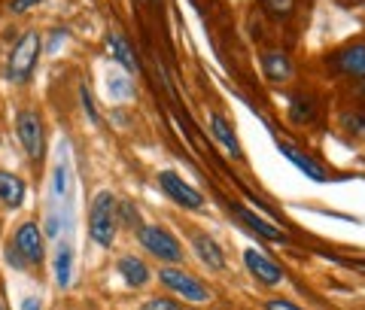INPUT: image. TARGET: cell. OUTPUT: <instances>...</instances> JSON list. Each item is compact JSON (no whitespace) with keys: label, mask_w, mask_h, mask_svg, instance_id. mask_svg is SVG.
<instances>
[{"label":"cell","mask_w":365,"mask_h":310,"mask_svg":"<svg viewBox=\"0 0 365 310\" xmlns=\"http://www.w3.org/2000/svg\"><path fill=\"white\" fill-rule=\"evenodd\" d=\"M277 149H280V155L287 158V162H292L295 167H299L307 180H314V182H326V180H329L326 170L319 167L311 155H304L302 149H295V146H289V143H277Z\"/></svg>","instance_id":"cell-10"},{"label":"cell","mask_w":365,"mask_h":310,"mask_svg":"<svg viewBox=\"0 0 365 310\" xmlns=\"http://www.w3.org/2000/svg\"><path fill=\"white\" fill-rule=\"evenodd\" d=\"M119 228V204L110 192H98V198L91 201L88 210V234L101 247H113Z\"/></svg>","instance_id":"cell-1"},{"label":"cell","mask_w":365,"mask_h":310,"mask_svg":"<svg viewBox=\"0 0 365 310\" xmlns=\"http://www.w3.org/2000/svg\"><path fill=\"white\" fill-rule=\"evenodd\" d=\"M262 71H265V76L271 83H283V79L292 73V67H289V58L283 52H265L262 55Z\"/></svg>","instance_id":"cell-17"},{"label":"cell","mask_w":365,"mask_h":310,"mask_svg":"<svg viewBox=\"0 0 365 310\" xmlns=\"http://www.w3.org/2000/svg\"><path fill=\"white\" fill-rule=\"evenodd\" d=\"M107 52H110V58H116L125 71H140V61H137V52L131 49V43L122 37L119 31H110L107 33Z\"/></svg>","instance_id":"cell-11"},{"label":"cell","mask_w":365,"mask_h":310,"mask_svg":"<svg viewBox=\"0 0 365 310\" xmlns=\"http://www.w3.org/2000/svg\"><path fill=\"white\" fill-rule=\"evenodd\" d=\"M235 213H237V219H241L244 225H250V232H256L259 237H265V240H271V244H287V234L280 232V228H274L271 222H265V219H259L256 213H250V210H244V207H235Z\"/></svg>","instance_id":"cell-12"},{"label":"cell","mask_w":365,"mask_h":310,"mask_svg":"<svg viewBox=\"0 0 365 310\" xmlns=\"http://www.w3.org/2000/svg\"><path fill=\"white\" fill-rule=\"evenodd\" d=\"M0 201L6 207H19L25 201V182L16 174H9V170H0Z\"/></svg>","instance_id":"cell-16"},{"label":"cell","mask_w":365,"mask_h":310,"mask_svg":"<svg viewBox=\"0 0 365 310\" xmlns=\"http://www.w3.org/2000/svg\"><path fill=\"white\" fill-rule=\"evenodd\" d=\"M210 128H213V137L220 140L228 153H232V158H244L241 153V143H237V134L232 128V122H228L225 116H220V113H213V119H210Z\"/></svg>","instance_id":"cell-14"},{"label":"cell","mask_w":365,"mask_h":310,"mask_svg":"<svg viewBox=\"0 0 365 310\" xmlns=\"http://www.w3.org/2000/svg\"><path fill=\"white\" fill-rule=\"evenodd\" d=\"M265 310H304V307L287 301V298H268V301H265Z\"/></svg>","instance_id":"cell-24"},{"label":"cell","mask_w":365,"mask_h":310,"mask_svg":"<svg viewBox=\"0 0 365 310\" xmlns=\"http://www.w3.org/2000/svg\"><path fill=\"white\" fill-rule=\"evenodd\" d=\"M332 64H335V71L347 76H365V43L344 46L341 52L332 55Z\"/></svg>","instance_id":"cell-9"},{"label":"cell","mask_w":365,"mask_h":310,"mask_svg":"<svg viewBox=\"0 0 365 310\" xmlns=\"http://www.w3.org/2000/svg\"><path fill=\"white\" fill-rule=\"evenodd\" d=\"M16 249L28 265H40L43 262V237H40L37 222H25L16 232Z\"/></svg>","instance_id":"cell-7"},{"label":"cell","mask_w":365,"mask_h":310,"mask_svg":"<svg viewBox=\"0 0 365 310\" xmlns=\"http://www.w3.org/2000/svg\"><path fill=\"white\" fill-rule=\"evenodd\" d=\"M40 0H9V9L13 13H25V9H31V6H37Z\"/></svg>","instance_id":"cell-25"},{"label":"cell","mask_w":365,"mask_h":310,"mask_svg":"<svg viewBox=\"0 0 365 310\" xmlns=\"http://www.w3.org/2000/svg\"><path fill=\"white\" fill-rule=\"evenodd\" d=\"M314 98H302L295 95L292 98V122H311L314 119Z\"/></svg>","instance_id":"cell-19"},{"label":"cell","mask_w":365,"mask_h":310,"mask_svg":"<svg viewBox=\"0 0 365 310\" xmlns=\"http://www.w3.org/2000/svg\"><path fill=\"white\" fill-rule=\"evenodd\" d=\"M143 310H182L177 301H170V298H150V301L143 304Z\"/></svg>","instance_id":"cell-22"},{"label":"cell","mask_w":365,"mask_h":310,"mask_svg":"<svg viewBox=\"0 0 365 310\" xmlns=\"http://www.w3.org/2000/svg\"><path fill=\"white\" fill-rule=\"evenodd\" d=\"M359 91H362V95H365V83H362V86H359Z\"/></svg>","instance_id":"cell-29"},{"label":"cell","mask_w":365,"mask_h":310,"mask_svg":"<svg viewBox=\"0 0 365 310\" xmlns=\"http://www.w3.org/2000/svg\"><path fill=\"white\" fill-rule=\"evenodd\" d=\"M119 210H122V222H125V225H131V228H134L137 222H140V213H137V207H134L131 201H122V204H119Z\"/></svg>","instance_id":"cell-21"},{"label":"cell","mask_w":365,"mask_h":310,"mask_svg":"<svg viewBox=\"0 0 365 310\" xmlns=\"http://www.w3.org/2000/svg\"><path fill=\"white\" fill-rule=\"evenodd\" d=\"M119 274L125 277V283L134 286V289H140V286L150 283V268H146L140 259H134V256L119 259Z\"/></svg>","instance_id":"cell-15"},{"label":"cell","mask_w":365,"mask_h":310,"mask_svg":"<svg viewBox=\"0 0 365 310\" xmlns=\"http://www.w3.org/2000/svg\"><path fill=\"white\" fill-rule=\"evenodd\" d=\"M107 95L116 98V100L131 98V95H134V86H131L125 76H110V79H107Z\"/></svg>","instance_id":"cell-20"},{"label":"cell","mask_w":365,"mask_h":310,"mask_svg":"<svg viewBox=\"0 0 365 310\" xmlns=\"http://www.w3.org/2000/svg\"><path fill=\"white\" fill-rule=\"evenodd\" d=\"M25 310H40V304L34 301V298H28V301H25Z\"/></svg>","instance_id":"cell-28"},{"label":"cell","mask_w":365,"mask_h":310,"mask_svg":"<svg viewBox=\"0 0 365 310\" xmlns=\"http://www.w3.org/2000/svg\"><path fill=\"white\" fill-rule=\"evenodd\" d=\"M158 182H162L165 195L174 204L186 207V210H201V207H204V195L195 186H189V182L182 180L180 174H174V170H162V174H158Z\"/></svg>","instance_id":"cell-5"},{"label":"cell","mask_w":365,"mask_h":310,"mask_svg":"<svg viewBox=\"0 0 365 310\" xmlns=\"http://www.w3.org/2000/svg\"><path fill=\"white\" fill-rule=\"evenodd\" d=\"M344 125L350 131H365V116H344Z\"/></svg>","instance_id":"cell-26"},{"label":"cell","mask_w":365,"mask_h":310,"mask_svg":"<svg viewBox=\"0 0 365 310\" xmlns=\"http://www.w3.org/2000/svg\"><path fill=\"white\" fill-rule=\"evenodd\" d=\"M16 128H19V140H21V146H25V153L31 158H40L43 155V122H40L37 113L34 110L19 113Z\"/></svg>","instance_id":"cell-6"},{"label":"cell","mask_w":365,"mask_h":310,"mask_svg":"<svg viewBox=\"0 0 365 310\" xmlns=\"http://www.w3.org/2000/svg\"><path fill=\"white\" fill-rule=\"evenodd\" d=\"M158 280H162L170 292H177L182 301H195V304L210 301V289H207V286H204L198 277H192V274L180 271V268H162V271H158Z\"/></svg>","instance_id":"cell-4"},{"label":"cell","mask_w":365,"mask_h":310,"mask_svg":"<svg viewBox=\"0 0 365 310\" xmlns=\"http://www.w3.org/2000/svg\"><path fill=\"white\" fill-rule=\"evenodd\" d=\"M0 310H6V307H4V304H0Z\"/></svg>","instance_id":"cell-30"},{"label":"cell","mask_w":365,"mask_h":310,"mask_svg":"<svg viewBox=\"0 0 365 310\" xmlns=\"http://www.w3.org/2000/svg\"><path fill=\"white\" fill-rule=\"evenodd\" d=\"M40 33L37 31H28L25 37L16 43L13 55H9V79L13 83H25L31 76V71L37 67V58H40Z\"/></svg>","instance_id":"cell-2"},{"label":"cell","mask_w":365,"mask_h":310,"mask_svg":"<svg viewBox=\"0 0 365 310\" xmlns=\"http://www.w3.org/2000/svg\"><path fill=\"white\" fill-rule=\"evenodd\" d=\"M192 247H195L198 259H201L207 268H213V271H222V268H225V256H222V249H220V244H216V240H213L210 234H195V240H192Z\"/></svg>","instance_id":"cell-13"},{"label":"cell","mask_w":365,"mask_h":310,"mask_svg":"<svg viewBox=\"0 0 365 310\" xmlns=\"http://www.w3.org/2000/svg\"><path fill=\"white\" fill-rule=\"evenodd\" d=\"M55 189H58V195L67 192V174H64V167L55 170Z\"/></svg>","instance_id":"cell-27"},{"label":"cell","mask_w":365,"mask_h":310,"mask_svg":"<svg viewBox=\"0 0 365 310\" xmlns=\"http://www.w3.org/2000/svg\"><path fill=\"white\" fill-rule=\"evenodd\" d=\"M55 280H58V286H71L73 280V252L67 244H61L55 252Z\"/></svg>","instance_id":"cell-18"},{"label":"cell","mask_w":365,"mask_h":310,"mask_svg":"<svg viewBox=\"0 0 365 310\" xmlns=\"http://www.w3.org/2000/svg\"><path fill=\"white\" fill-rule=\"evenodd\" d=\"M244 265H247V271L253 274L259 283H265V286L283 283V268L274 265L271 259H265V256H262V252H256V249H247V252H244Z\"/></svg>","instance_id":"cell-8"},{"label":"cell","mask_w":365,"mask_h":310,"mask_svg":"<svg viewBox=\"0 0 365 310\" xmlns=\"http://www.w3.org/2000/svg\"><path fill=\"white\" fill-rule=\"evenodd\" d=\"M265 9L274 16H289L292 13V0H265Z\"/></svg>","instance_id":"cell-23"},{"label":"cell","mask_w":365,"mask_h":310,"mask_svg":"<svg viewBox=\"0 0 365 310\" xmlns=\"http://www.w3.org/2000/svg\"><path fill=\"white\" fill-rule=\"evenodd\" d=\"M140 244L146 247V252H153L155 259L168 262V265H177L182 262V247L180 240L162 225H143L140 228Z\"/></svg>","instance_id":"cell-3"}]
</instances>
